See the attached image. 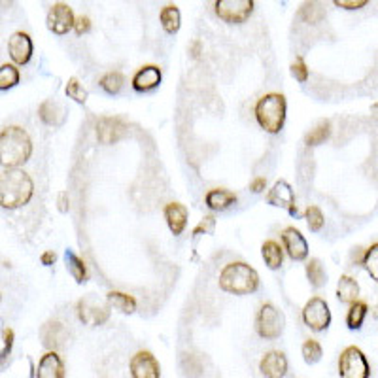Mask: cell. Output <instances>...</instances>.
Here are the masks:
<instances>
[{
    "mask_svg": "<svg viewBox=\"0 0 378 378\" xmlns=\"http://www.w3.org/2000/svg\"><path fill=\"white\" fill-rule=\"evenodd\" d=\"M285 110H288V105H285L284 95L267 93L256 103L253 114L263 131L276 135L282 131L285 123Z\"/></svg>",
    "mask_w": 378,
    "mask_h": 378,
    "instance_id": "obj_4",
    "label": "cell"
},
{
    "mask_svg": "<svg viewBox=\"0 0 378 378\" xmlns=\"http://www.w3.org/2000/svg\"><path fill=\"white\" fill-rule=\"evenodd\" d=\"M214 225H216L214 216H206V218H204L203 221H201V224L193 229V236L203 235V233H212V231H214Z\"/></svg>",
    "mask_w": 378,
    "mask_h": 378,
    "instance_id": "obj_41",
    "label": "cell"
},
{
    "mask_svg": "<svg viewBox=\"0 0 378 378\" xmlns=\"http://www.w3.org/2000/svg\"><path fill=\"white\" fill-rule=\"evenodd\" d=\"M265 187H267V180H265L263 176H259V178H256V180L252 182L250 189H252L253 193H261V191H265Z\"/></svg>",
    "mask_w": 378,
    "mask_h": 378,
    "instance_id": "obj_44",
    "label": "cell"
},
{
    "mask_svg": "<svg viewBox=\"0 0 378 378\" xmlns=\"http://www.w3.org/2000/svg\"><path fill=\"white\" fill-rule=\"evenodd\" d=\"M187 209L180 203H169L164 206V219H167V225H169L170 233L174 236L182 235L184 229L187 227Z\"/></svg>",
    "mask_w": 378,
    "mask_h": 378,
    "instance_id": "obj_19",
    "label": "cell"
},
{
    "mask_svg": "<svg viewBox=\"0 0 378 378\" xmlns=\"http://www.w3.org/2000/svg\"><path fill=\"white\" fill-rule=\"evenodd\" d=\"M66 340V329L61 322H48L42 327V345L50 350L61 348Z\"/></svg>",
    "mask_w": 378,
    "mask_h": 378,
    "instance_id": "obj_21",
    "label": "cell"
},
{
    "mask_svg": "<svg viewBox=\"0 0 378 378\" xmlns=\"http://www.w3.org/2000/svg\"><path fill=\"white\" fill-rule=\"evenodd\" d=\"M55 259H57L55 252H44L40 256V261H42V265H46V267H51V265L55 263Z\"/></svg>",
    "mask_w": 378,
    "mask_h": 378,
    "instance_id": "obj_46",
    "label": "cell"
},
{
    "mask_svg": "<svg viewBox=\"0 0 378 378\" xmlns=\"http://www.w3.org/2000/svg\"><path fill=\"white\" fill-rule=\"evenodd\" d=\"M38 378H63L66 374L65 363L61 359V356L55 350H50L48 354L40 357L38 371H36Z\"/></svg>",
    "mask_w": 378,
    "mask_h": 378,
    "instance_id": "obj_18",
    "label": "cell"
},
{
    "mask_svg": "<svg viewBox=\"0 0 378 378\" xmlns=\"http://www.w3.org/2000/svg\"><path fill=\"white\" fill-rule=\"evenodd\" d=\"M303 322L313 331H325L331 324V310L325 299L313 297L303 308Z\"/></svg>",
    "mask_w": 378,
    "mask_h": 378,
    "instance_id": "obj_9",
    "label": "cell"
},
{
    "mask_svg": "<svg viewBox=\"0 0 378 378\" xmlns=\"http://www.w3.org/2000/svg\"><path fill=\"white\" fill-rule=\"evenodd\" d=\"M65 261H66V269H68V273L74 276V280H76L78 284H83V282L88 280V267L83 263V259L78 258L72 250H66Z\"/></svg>",
    "mask_w": 378,
    "mask_h": 378,
    "instance_id": "obj_29",
    "label": "cell"
},
{
    "mask_svg": "<svg viewBox=\"0 0 378 378\" xmlns=\"http://www.w3.org/2000/svg\"><path fill=\"white\" fill-rule=\"evenodd\" d=\"M129 369H131L132 378H159L161 377L159 363H157V359H155V356L152 354V352H146V350L137 352V354L131 357Z\"/></svg>",
    "mask_w": 378,
    "mask_h": 378,
    "instance_id": "obj_11",
    "label": "cell"
},
{
    "mask_svg": "<svg viewBox=\"0 0 378 378\" xmlns=\"http://www.w3.org/2000/svg\"><path fill=\"white\" fill-rule=\"evenodd\" d=\"M219 290L233 295H250L259 288L258 271L242 261L227 263L219 273Z\"/></svg>",
    "mask_w": 378,
    "mask_h": 378,
    "instance_id": "obj_3",
    "label": "cell"
},
{
    "mask_svg": "<svg viewBox=\"0 0 378 378\" xmlns=\"http://www.w3.org/2000/svg\"><path fill=\"white\" fill-rule=\"evenodd\" d=\"M74 23H76V16L68 4L65 2H57L50 8L48 17H46V25L53 34H68L70 31H74Z\"/></svg>",
    "mask_w": 378,
    "mask_h": 378,
    "instance_id": "obj_10",
    "label": "cell"
},
{
    "mask_svg": "<svg viewBox=\"0 0 378 378\" xmlns=\"http://www.w3.org/2000/svg\"><path fill=\"white\" fill-rule=\"evenodd\" d=\"M76 313L82 324L89 327H99L110 320V303L103 301L97 295H85L78 301Z\"/></svg>",
    "mask_w": 378,
    "mask_h": 378,
    "instance_id": "obj_6",
    "label": "cell"
},
{
    "mask_svg": "<svg viewBox=\"0 0 378 378\" xmlns=\"http://www.w3.org/2000/svg\"><path fill=\"white\" fill-rule=\"evenodd\" d=\"M70 210V199H68V193L61 191L59 193V212L61 214H66Z\"/></svg>",
    "mask_w": 378,
    "mask_h": 378,
    "instance_id": "obj_43",
    "label": "cell"
},
{
    "mask_svg": "<svg viewBox=\"0 0 378 378\" xmlns=\"http://www.w3.org/2000/svg\"><path fill=\"white\" fill-rule=\"evenodd\" d=\"M74 31H76L78 36H83V34H88L91 31V19L88 16L78 17L76 23H74Z\"/></svg>",
    "mask_w": 378,
    "mask_h": 378,
    "instance_id": "obj_42",
    "label": "cell"
},
{
    "mask_svg": "<svg viewBox=\"0 0 378 378\" xmlns=\"http://www.w3.org/2000/svg\"><path fill=\"white\" fill-rule=\"evenodd\" d=\"M305 271H307V278L308 282H310V285L313 288H322V285L327 282V274H325L324 267H322V263H320L318 259H310L307 263V267H305Z\"/></svg>",
    "mask_w": 378,
    "mask_h": 378,
    "instance_id": "obj_31",
    "label": "cell"
},
{
    "mask_svg": "<svg viewBox=\"0 0 378 378\" xmlns=\"http://www.w3.org/2000/svg\"><path fill=\"white\" fill-rule=\"evenodd\" d=\"M282 244H284L285 253L293 261H305L308 258V242L303 236V233L295 227H288L282 231Z\"/></svg>",
    "mask_w": 378,
    "mask_h": 378,
    "instance_id": "obj_14",
    "label": "cell"
},
{
    "mask_svg": "<svg viewBox=\"0 0 378 378\" xmlns=\"http://www.w3.org/2000/svg\"><path fill=\"white\" fill-rule=\"evenodd\" d=\"M267 201L273 206H278V209H285L291 216L299 214L295 204V195H293V189L285 180H278L267 193Z\"/></svg>",
    "mask_w": 378,
    "mask_h": 378,
    "instance_id": "obj_13",
    "label": "cell"
},
{
    "mask_svg": "<svg viewBox=\"0 0 378 378\" xmlns=\"http://www.w3.org/2000/svg\"><path fill=\"white\" fill-rule=\"evenodd\" d=\"M33 155V140L23 127L11 125L0 131V167L17 169Z\"/></svg>",
    "mask_w": 378,
    "mask_h": 378,
    "instance_id": "obj_2",
    "label": "cell"
},
{
    "mask_svg": "<svg viewBox=\"0 0 378 378\" xmlns=\"http://www.w3.org/2000/svg\"><path fill=\"white\" fill-rule=\"evenodd\" d=\"M259 371L267 378L285 377V373H288V357L282 352H269V354H265L261 363H259Z\"/></svg>",
    "mask_w": 378,
    "mask_h": 378,
    "instance_id": "obj_17",
    "label": "cell"
},
{
    "mask_svg": "<svg viewBox=\"0 0 378 378\" xmlns=\"http://www.w3.org/2000/svg\"><path fill=\"white\" fill-rule=\"evenodd\" d=\"M14 0H0V10H6V8H10V4Z\"/></svg>",
    "mask_w": 378,
    "mask_h": 378,
    "instance_id": "obj_47",
    "label": "cell"
},
{
    "mask_svg": "<svg viewBox=\"0 0 378 378\" xmlns=\"http://www.w3.org/2000/svg\"><path fill=\"white\" fill-rule=\"evenodd\" d=\"M369 313V307L367 303L363 301H354L350 305V310H348V314H346V325H348V329H352V331H357V329H362L363 322H365V316H367Z\"/></svg>",
    "mask_w": 378,
    "mask_h": 378,
    "instance_id": "obj_28",
    "label": "cell"
},
{
    "mask_svg": "<svg viewBox=\"0 0 378 378\" xmlns=\"http://www.w3.org/2000/svg\"><path fill=\"white\" fill-rule=\"evenodd\" d=\"M253 0H214V14L227 25H242L253 14Z\"/></svg>",
    "mask_w": 378,
    "mask_h": 378,
    "instance_id": "obj_5",
    "label": "cell"
},
{
    "mask_svg": "<svg viewBox=\"0 0 378 378\" xmlns=\"http://www.w3.org/2000/svg\"><path fill=\"white\" fill-rule=\"evenodd\" d=\"M99 83L105 93L117 95L121 91V88H123V83H125V78H123V74L120 70H110L100 78Z\"/></svg>",
    "mask_w": 378,
    "mask_h": 378,
    "instance_id": "obj_30",
    "label": "cell"
},
{
    "mask_svg": "<svg viewBox=\"0 0 378 378\" xmlns=\"http://www.w3.org/2000/svg\"><path fill=\"white\" fill-rule=\"evenodd\" d=\"M2 335H4V348L0 350V369L6 365V362H8V357L11 354V348H14V329L6 327Z\"/></svg>",
    "mask_w": 378,
    "mask_h": 378,
    "instance_id": "obj_39",
    "label": "cell"
},
{
    "mask_svg": "<svg viewBox=\"0 0 378 378\" xmlns=\"http://www.w3.org/2000/svg\"><path fill=\"white\" fill-rule=\"evenodd\" d=\"M38 115H40V120L44 121L46 125L59 127L65 123L66 110L61 105H57V103H53V100H46V103L40 105Z\"/></svg>",
    "mask_w": 378,
    "mask_h": 378,
    "instance_id": "obj_22",
    "label": "cell"
},
{
    "mask_svg": "<svg viewBox=\"0 0 378 378\" xmlns=\"http://www.w3.org/2000/svg\"><path fill=\"white\" fill-rule=\"evenodd\" d=\"M362 265L365 267L369 276H371L374 282H378V242L363 252Z\"/></svg>",
    "mask_w": 378,
    "mask_h": 378,
    "instance_id": "obj_34",
    "label": "cell"
},
{
    "mask_svg": "<svg viewBox=\"0 0 378 378\" xmlns=\"http://www.w3.org/2000/svg\"><path fill=\"white\" fill-rule=\"evenodd\" d=\"M204 203L214 212H224L236 203V193L229 191V189H210L204 197Z\"/></svg>",
    "mask_w": 378,
    "mask_h": 378,
    "instance_id": "obj_20",
    "label": "cell"
},
{
    "mask_svg": "<svg viewBox=\"0 0 378 378\" xmlns=\"http://www.w3.org/2000/svg\"><path fill=\"white\" fill-rule=\"evenodd\" d=\"M299 17H301L305 23H310V25H318V23L324 21L325 10L320 0H305L299 8Z\"/></svg>",
    "mask_w": 378,
    "mask_h": 378,
    "instance_id": "obj_26",
    "label": "cell"
},
{
    "mask_svg": "<svg viewBox=\"0 0 378 378\" xmlns=\"http://www.w3.org/2000/svg\"><path fill=\"white\" fill-rule=\"evenodd\" d=\"M305 219H307L308 229L314 231V233L322 231V227H324V224H325L324 214H322V210H320L316 204H310V206L305 210Z\"/></svg>",
    "mask_w": 378,
    "mask_h": 378,
    "instance_id": "obj_37",
    "label": "cell"
},
{
    "mask_svg": "<svg viewBox=\"0 0 378 378\" xmlns=\"http://www.w3.org/2000/svg\"><path fill=\"white\" fill-rule=\"evenodd\" d=\"M19 68L16 65H2L0 66V91L16 88L19 83Z\"/></svg>",
    "mask_w": 378,
    "mask_h": 378,
    "instance_id": "obj_32",
    "label": "cell"
},
{
    "mask_svg": "<svg viewBox=\"0 0 378 378\" xmlns=\"http://www.w3.org/2000/svg\"><path fill=\"white\" fill-rule=\"evenodd\" d=\"M285 318L284 314L280 313L278 308L271 305V303H265L259 308L258 316H256V331L261 339L274 340L278 339L280 335L284 333Z\"/></svg>",
    "mask_w": 378,
    "mask_h": 378,
    "instance_id": "obj_7",
    "label": "cell"
},
{
    "mask_svg": "<svg viewBox=\"0 0 378 378\" xmlns=\"http://www.w3.org/2000/svg\"><path fill=\"white\" fill-rule=\"evenodd\" d=\"M161 68L155 65H146L142 66L140 70L132 76V89L138 91V93H146V91H152L161 83Z\"/></svg>",
    "mask_w": 378,
    "mask_h": 378,
    "instance_id": "obj_16",
    "label": "cell"
},
{
    "mask_svg": "<svg viewBox=\"0 0 378 378\" xmlns=\"http://www.w3.org/2000/svg\"><path fill=\"white\" fill-rule=\"evenodd\" d=\"M8 53H10V59L14 61V65L23 66L27 65L31 57H33V40L27 33L23 31H17L10 36L8 40Z\"/></svg>",
    "mask_w": 378,
    "mask_h": 378,
    "instance_id": "obj_12",
    "label": "cell"
},
{
    "mask_svg": "<svg viewBox=\"0 0 378 378\" xmlns=\"http://www.w3.org/2000/svg\"><path fill=\"white\" fill-rule=\"evenodd\" d=\"M291 76L295 78L299 83H305L308 80V66L303 57H297V59L291 63Z\"/></svg>",
    "mask_w": 378,
    "mask_h": 378,
    "instance_id": "obj_38",
    "label": "cell"
},
{
    "mask_svg": "<svg viewBox=\"0 0 378 378\" xmlns=\"http://www.w3.org/2000/svg\"><path fill=\"white\" fill-rule=\"evenodd\" d=\"M303 359L308 365H314V363H318L324 356V350H322V345H320L318 340L308 339L305 340V345H303Z\"/></svg>",
    "mask_w": 378,
    "mask_h": 378,
    "instance_id": "obj_36",
    "label": "cell"
},
{
    "mask_svg": "<svg viewBox=\"0 0 378 378\" xmlns=\"http://www.w3.org/2000/svg\"><path fill=\"white\" fill-rule=\"evenodd\" d=\"M337 8H342V10H362L369 4V0H331Z\"/></svg>",
    "mask_w": 378,
    "mask_h": 378,
    "instance_id": "obj_40",
    "label": "cell"
},
{
    "mask_svg": "<svg viewBox=\"0 0 378 378\" xmlns=\"http://www.w3.org/2000/svg\"><path fill=\"white\" fill-rule=\"evenodd\" d=\"M127 135L125 121L121 117L105 115L97 121V138L103 144H114Z\"/></svg>",
    "mask_w": 378,
    "mask_h": 378,
    "instance_id": "obj_15",
    "label": "cell"
},
{
    "mask_svg": "<svg viewBox=\"0 0 378 378\" xmlns=\"http://www.w3.org/2000/svg\"><path fill=\"white\" fill-rule=\"evenodd\" d=\"M159 21H161V27L164 28V33L176 34L178 31H180V25H182L180 8H178L176 4L163 6V8H161V14H159Z\"/></svg>",
    "mask_w": 378,
    "mask_h": 378,
    "instance_id": "obj_24",
    "label": "cell"
},
{
    "mask_svg": "<svg viewBox=\"0 0 378 378\" xmlns=\"http://www.w3.org/2000/svg\"><path fill=\"white\" fill-rule=\"evenodd\" d=\"M65 93L68 99L76 100L78 105H85V103H88V97H89L88 89L83 88L78 78H70V80H68V83H66V88H65Z\"/></svg>",
    "mask_w": 378,
    "mask_h": 378,
    "instance_id": "obj_35",
    "label": "cell"
},
{
    "mask_svg": "<svg viewBox=\"0 0 378 378\" xmlns=\"http://www.w3.org/2000/svg\"><path fill=\"white\" fill-rule=\"evenodd\" d=\"M34 182L33 178L21 170L6 169L0 172V206L6 210L21 209L33 199Z\"/></svg>",
    "mask_w": 378,
    "mask_h": 378,
    "instance_id": "obj_1",
    "label": "cell"
},
{
    "mask_svg": "<svg viewBox=\"0 0 378 378\" xmlns=\"http://www.w3.org/2000/svg\"><path fill=\"white\" fill-rule=\"evenodd\" d=\"M106 301L110 303V307H114L115 310H120L123 314L137 313V299L129 293H123V291H108Z\"/></svg>",
    "mask_w": 378,
    "mask_h": 378,
    "instance_id": "obj_25",
    "label": "cell"
},
{
    "mask_svg": "<svg viewBox=\"0 0 378 378\" xmlns=\"http://www.w3.org/2000/svg\"><path fill=\"white\" fill-rule=\"evenodd\" d=\"M339 377L342 378H369L371 365L367 357L357 346H348L339 357Z\"/></svg>",
    "mask_w": 378,
    "mask_h": 378,
    "instance_id": "obj_8",
    "label": "cell"
},
{
    "mask_svg": "<svg viewBox=\"0 0 378 378\" xmlns=\"http://www.w3.org/2000/svg\"><path fill=\"white\" fill-rule=\"evenodd\" d=\"M337 299L340 303L352 305L354 301L359 299V284L356 278H352L348 274H342L337 284Z\"/></svg>",
    "mask_w": 378,
    "mask_h": 378,
    "instance_id": "obj_23",
    "label": "cell"
},
{
    "mask_svg": "<svg viewBox=\"0 0 378 378\" xmlns=\"http://www.w3.org/2000/svg\"><path fill=\"white\" fill-rule=\"evenodd\" d=\"M261 256L265 259V265L269 269L276 271L282 267V261H284V248L276 241H265L261 246Z\"/></svg>",
    "mask_w": 378,
    "mask_h": 378,
    "instance_id": "obj_27",
    "label": "cell"
},
{
    "mask_svg": "<svg viewBox=\"0 0 378 378\" xmlns=\"http://www.w3.org/2000/svg\"><path fill=\"white\" fill-rule=\"evenodd\" d=\"M329 137H331V123H329V121H322L320 125L314 127L313 131L305 137V144H307V146H320V144H324Z\"/></svg>",
    "mask_w": 378,
    "mask_h": 378,
    "instance_id": "obj_33",
    "label": "cell"
},
{
    "mask_svg": "<svg viewBox=\"0 0 378 378\" xmlns=\"http://www.w3.org/2000/svg\"><path fill=\"white\" fill-rule=\"evenodd\" d=\"M201 50H203V44H201V40H193L191 46H189V53H191L193 59H199V55H201Z\"/></svg>",
    "mask_w": 378,
    "mask_h": 378,
    "instance_id": "obj_45",
    "label": "cell"
}]
</instances>
